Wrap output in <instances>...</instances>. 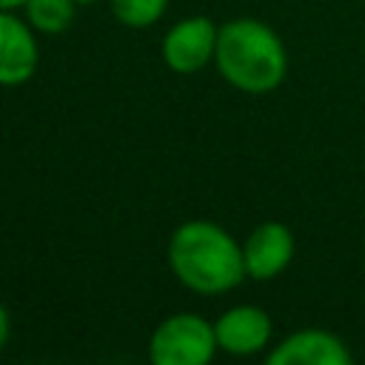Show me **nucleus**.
Segmentation results:
<instances>
[{
  "label": "nucleus",
  "instance_id": "1",
  "mask_svg": "<svg viewBox=\"0 0 365 365\" xmlns=\"http://www.w3.org/2000/svg\"><path fill=\"white\" fill-rule=\"evenodd\" d=\"M171 274L197 294H225L245 274L242 245L211 220H188L168 240Z\"/></svg>",
  "mask_w": 365,
  "mask_h": 365
},
{
  "label": "nucleus",
  "instance_id": "2",
  "mask_svg": "<svg viewBox=\"0 0 365 365\" xmlns=\"http://www.w3.org/2000/svg\"><path fill=\"white\" fill-rule=\"evenodd\" d=\"M214 63L222 80L245 94L274 91L288 71V54L279 34L254 17H237L220 26Z\"/></svg>",
  "mask_w": 365,
  "mask_h": 365
},
{
  "label": "nucleus",
  "instance_id": "3",
  "mask_svg": "<svg viewBox=\"0 0 365 365\" xmlns=\"http://www.w3.org/2000/svg\"><path fill=\"white\" fill-rule=\"evenodd\" d=\"M217 351L214 325L191 311L165 317L148 339L151 365H205Z\"/></svg>",
  "mask_w": 365,
  "mask_h": 365
},
{
  "label": "nucleus",
  "instance_id": "4",
  "mask_svg": "<svg viewBox=\"0 0 365 365\" xmlns=\"http://www.w3.org/2000/svg\"><path fill=\"white\" fill-rule=\"evenodd\" d=\"M220 29L208 17H185L163 37V60L174 74H197L214 60Z\"/></svg>",
  "mask_w": 365,
  "mask_h": 365
},
{
  "label": "nucleus",
  "instance_id": "5",
  "mask_svg": "<svg viewBox=\"0 0 365 365\" xmlns=\"http://www.w3.org/2000/svg\"><path fill=\"white\" fill-rule=\"evenodd\" d=\"M242 259H245V274L251 279H259V282L274 279L294 259L291 228L277 220L259 222L242 242Z\"/></svg>",
  "mask_w": 365,
  "mask_h": 365
},
{
  "label": "nucleus",
  "instance_id": "6",
  "mask_svg": "<svg viewBox=\"0 0 365 365\" xmlns=\"http://www.w3.org/2000/svg\"><path fill=\"white\" fill-rule=\"evenodd\" d=\"M40 63V48L31 23L0 11V86H23Z\"/></svg>",
  "mask_w": 365,
  "mask_h": 365
},
{
  "label": "nucleus",
  "instance_id": "7",
  "mask_svg": "<svg viewBox=\"0 0 365 365\" xmlns=\"http://www.w3.org/2000/svg\"><path fill=\"white\" fill-rule=\"evenodd\" d=\"M217 345L234 356H251L271 342V317L257 305H234L214 322Z\"/></svg>",
  "mask_w": 365,
  "mask_h": 365
},
{
  "label": "nucleus",
  "instance_id": "8",
  "mask_svg": "<svg viewBox=\"0 0 365 365\" xmlns=\"http://www.w3.org/2000/svg\"><path fill=\"white\" fill-rule=\"evenodd\" d=\"M348 362H351L348 345L336 334L319 328L297 331L268 354V365H348Z\"/></svg>",
  "mask_w": 365,
  "mask_h": 365
},
{
  "label": "nucleus",
  "instance_id": "9",
  "mask_svg": "<svg viewBox=\"0 0 365 365\" xmlns=\"http://www.w3.org/2000/svg\"><path fill=\"white\" fill-rule=\"evenodd\" d=\"M26 20L34 31L43 34H60L71 26L77 0H26Z\"/></svg>",
  "mask_w": 365,
  "mask_h": 365
},
{
  "label": "nucleus",
  "instance_id": "10",
  "mask_svg": "<svg viewBox=\"0 0 365 365\" xmlns=\"http://www.w3.org/2000/svg\"><path fill=\"white\" fill-rule=\"evenodd\" d=\"M168 9V0H111L114 17L128 29L154 26Z\"/></svg>",
  "mask_w": 365,
  "mask_h": 365
},
{
  "label": "nucleus",
  "instance_id": "11",
  "mask_svg": "<svg viewBox=\"0 0 365 365\" xmlns=\"http://www.w3.org/2000/svg\"><path fill=\"white\" fill-rule=\"evenodd\" d=\"M9 334H11V319H9L6 305L0 302V351H3V348H6V342H9Z\"/></svg>",
  "mask_w": 365,
  "mask_h": 365
},
{
  "label": "nucleus",
  "instance_id": "12",
  "mask_svg": "<svg viewBox=\"0 0 365 365\" xmlns=\"http://www.w3.org/2000/svg\"><path fill=\"white\" fill-rule=\"evenodd\" d=\"M20 6H26V0H0V11H14Z\"/></svg>",
  "mask_w": 365,
  "mask_h": 365
},
{
  "label": "nucleus",
  "instance_id": "13",
  "mask_svg": "<svg viewBox=\"0 0 365 365\" xmlns=\"http://www.w3.org/2000/svg\"><path fill=\"white\" fill-rule=\"evenodd\" d=\"M88 3H97V0H77V6H88Z\"/></svg>",
  "mask_w": 365,
  "mask_h": 365
}]
</instances>
